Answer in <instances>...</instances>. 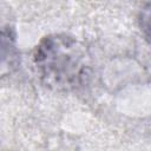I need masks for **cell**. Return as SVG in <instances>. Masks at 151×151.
Masks as SVG:
<instances>
[{
	"label": "cell",
	"mask_w": 151,
	"mask_h": 151,
	"mask_svg": "<svg viewBox=\"0 0 151 151\" xmlns=\"http://www.w3.org/2000/svg\"><path fill=\"white\" fill-rule=\"evenodd\" d=\"M33 63L41 81L58 91L80 86L90 71V55L74 37L51 34L40 40L33 52Z\"/></svg>",
	"instance_id": "1"
},
{
	"label": "cell",
	"mask_w": 151,
	"mask_h": 151,
	"mask_svg": "<svg viewBox=\"0 0 151 151\" xmlns=\"http://www.w3.org/2000/svg\"><path fill=\"white\" fill-rule=\"evenodd\" d=\"M18 48L15 37L8 28H0V78L7 76L17 66Z\"/></svg>",
	"instance_id": "2"
}]
</instances>
